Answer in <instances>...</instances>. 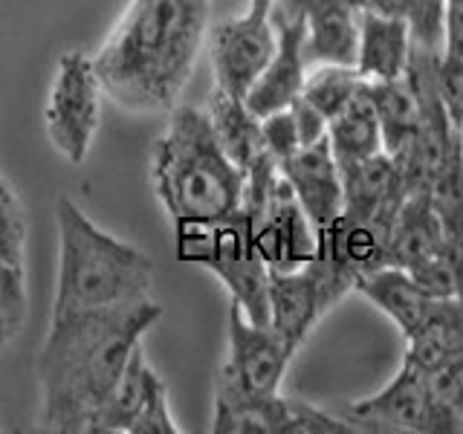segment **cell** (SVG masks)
<instances>
[{
    "label": "cell",
    "instance_id": "21",
    "mask_svg": "<svg viewBox=\"0 0 463 434\" xmlns=\"http://www.w3.org/2000/svg\"><path fill=\"white\" fill-rule=\"evenodd\" d=\"M203 110L209 116L221 148L229 154V159L238 168L250 171L258 159L267 154L264 134H260V119L246 108L243 99L221 90V87H214Z\"/></svg>",
    "mask_w": 463,
    "mask_h": 434
},
{
    "label": "cell",
    "instance_id": "16",
    "mask_svg": "<svg viewBox=\"0 0 463 434\" xmlns=\"http://www.w3.org/2000/svg\"><path fill=\"white\" fill-rule=\"evenodd\" d=\"M281 177L293 188L301 209L307 212L316 229H325L330 221L342 214L345 188H342V168L333 156L327 137L313 145H304L289 159L279 165Z\"/></svg>",
    "mask_w": 463,
    "mask_h": 434
},
{
    "label": "cell",
    "instance_id": "20",
    "mask_svg": "<svg viewBox=\"0 0 463 434\" xmlns=\"http://www.w3.org/2000/svg\"><path fill=\"white\" fill-rule=\"evenodd\" d=\"M163 385V376L151 368V362L145 359V351L139 344L134 356H130L128 368L122 371L119 382L110 388L105 402L96 409L87 434H130L137 420L142 417L145 405Z\"/></svg>",
    "mask_w": 463,
    "mask_h": 434
},
{
    "label": "cell",
    "instance_id": "27",
    "mask_svg": "<svg viewBox=\"0 0 463 434\" xmlns=\"http://www.w3.org/2000/svg\"><path fill=\"white\" fill-rule=\"evenodd\" d=\"M29 289H26V260L0 258V347L9 344L26 325Z\"/></svg>",
    "mask_w": 463,
    "mask_h": 434
},
{
    "label": "cell",
    "instance_id": "8",
    "mask_svg": "<svg viewBox=\"0 0 463 434\" xmlns=\"http://www.w3.org/2000/svg\"><path fill=\"white\" fill-rule=\"evenodd\" d=\"M385 267H400L438 298L458 296V275L449 260L443 223L429 194H409L388 235Z\"/></svg>",
    "mask_w": 463,
    "mask_h": 434
},
{
    "label": "cell",
    "instance_id": "19",
    "mask_svg": "<svg viewBox=\"0 0 463 434\" xmlns=\"http://www.w3.org/2000/svg\"><path fill=\"white\" fill-rule=\"evenodd\" d=\"M414 52L411 29L405 21L391 14L359 6V43H356V72L362 81H391L409 72Z\"/></svg>",
    "mask_w": 463,
    "mask_h": 434
},
{
    "label": "cell",
    "instance_id": "11",
    "mask_svg": "<svg viewBox=\"0 0 463 434\" xmlns=\"http://www.w3.org/2000/svg\"><path fill=\"white\" fill-rule=\"evenodd\" d=\"M275 26L269 6L250 4V12L209 29V55L214 70V87L246 99L250 87L269 64L275 52Z\"/></svg>",
    "mask_w": 463,
    "mask_h": 434
},
{
    "label": "cell",
    "instance_id": "25",
    "mask_svg": "<svg viewBox=\"0 0 463 434\" xmlns=\"http://www.w3.org/2000/svg\"><path fill=\"white\" fill-rule=\"evenodd\" d=\"M365 81L351 64H316L307 70V79L301 87V99L310 101V105L325 116L330 122L347 101H351Z\"/></svg>",
    "mask_w": 463,
    "mask_h": 434
},
{
    "label": "cell",
    "instance_id": "3",
    "mask_svg": "<svg viewBox=\"0 0 463 434\" xmlns=\"http://www.w3.org/2000/svg\"><path fill=\"white\" fill-rule=\"evenodd\" d=\"M151 188L174 221H223L241 212L246 171L217 142L206 110L177 105L151 148Z\"/></svg>",
    "mask_w": 463,
    "mask_h": 434
},
{
    "label": "cell",
    "instance_id": "28",
    "mask_svg": "<svg viewBox=\"0 0 463 434\" xmlns=\"http://www.w3.org/2000/svg\"><path fill=\"white\" fill-rule=\"evenodd\" d=\"M26 214L12 183L0 174V258L26 260Z\"/></svg>",
    "mask_w": 463,
    "mask_h": 434
},
{
    "label": "cell",
    "instance_id": "15",
    "mask_svg": "<svg viewBox=\"0 0 463 434\" xmlns=\"http://www.w3.org/2000/svg\"><path fill=\"white\" fill-rule=\"evenodd\" d=\"M296 12L304 24V58L316 64H351L359 43V4L356 0H272Z\"/></svg>",
    "mask_w": 463,
    "mask_h": 434
},
{
    "label": "cell",
    "instance_id": "23",
    "mask_svg": "<svg viewBox=\"0 0 463 434\" xmlns=\"http://www.w3.org/2000/svg\"><path fill=\"white\" fill-rule=\"evenodd\" d=\"M327 142L339 165L359 163L383 151L380 119L365 87L327 122Z\"/></svg>",
    "mask_w": 463,
    "mask_h": 434
},
{
    "label": "cell",
    "instance_id": "6",
    "mask_svg": "<svg viewBox=\"0 0 463 434\" xmlns=\"http://www.w3.org/2000/svg\"><path fill=\"white\" fill-rule=\"evenodd\" d=\"M296 356L279 330L255 325L229 304V347L214 382V405H238L281 394L284 373Z\"/></svg>",
    "mask_w": 463,
    "mask_h": 434
},
{
    "label": "cell",
    "instance_id": "13",
    "mask_svg": "<svg viewBox=\"0 0 463 434\" xmlns=\"http://www.w3.org/2000/svg\"><path fill=\"white\" fill-rule=\"evenodd\" d=\"M212 431L217 434H354L359 426L345 423L339 417L301 400H287L284 394L238 402L214 405Z\"/></svg>",
    "mask_w": 463,
    "mask_h": 434
},
{
    "label": "cell",
    "instance_id": "31",
    "mask_svg": "<svg viewBox=\"0 0 463 434\" xmlns=\"http://www.w3.org/2000/svg\"><path fill=\"white\" fill-rule=\"evenodd\" d=\"M289 110H293V116H296V127H298L301 148H304V145H313V142L327 137V119L310 105V101H304L298 96L293 105H289Z\"/></svg>",
    "mask_w": 463,
    "mask_h": 434
},
{
    "label": "cell",
    "instance_id": "5",
    "mask_svg": "<svg viewBox=\"0 0 463 434\" xmlns=\"http://www.w3.org/2000/svg\"><path fill=\"white\" fill-rule=\"evenodd\" d=\"M174 241L177 258L209 269L250 322L269 325V267L243 209L223 221H174Z\"/></svg>",
    "mask_w": 463,
    "mask_h": 434
},
{
    "label": "cell",
    "instance_id": "1",
    "mask_svg": "<svg viewBox=\"0 0 463 434\" xmlns=\"http://www.w3.org/2000/svg\"><path fill=\"white\" fill-rule=\"evenodd\" d=\"M159 318L163 307L151 298L50 316V333L38 354L43 429L61 434L90 431L96 409Z\"/></svg>",
    "mask_w": 463,
    "mask_h": 434
},
{
    "label": "cell",
    "instance_id": "22",
    "mask_svg": "<svg viewBox=\"0 0 463 434\" xmlns=\"http://www.w3.org/2000/svg\"><path fill=\"white\" fill-rule=\"evenodd\" d=\"M365 90L373 101L376 119L383 130V151L397 156L402 148H409L417 125H420V99L414 90L411 76L391 81H365Z\"/></svg>",
    "mask_w": 463,
    "mask_h": 434
},
{
    "label": "cell",
    "instance_id": "10",
    "mask_svg": "<svg viewBox=\"0 0 463 434\" xmlns=\"http://www.w3.org/2000/svg\"><path fill=\"white\" fill-rule=\"evenodd\" d=\"M252 223V241L269 272H293L310 264L318 250V229L301 209L287 180L275 177L269 194L243 209Z\"/></svg>",
    "mask_w": 463,
    "mask_h": 434
},
{
    "label": "cell",
    "instance_id": "12",
    "mask_svg": "<svg viewBox=\"0 0 463 434\" xmlns=\"http://www.w3.org/2000/svg\"><path fill=\"white\" fill-rule=\"evenodd\" d=\"M351 420L362 431L434 434V405L429 373L402 356L400 371L376 394L351 405Z\"/></svg>",
    "mask_w": 463,
    "mask_h": 434
},
{
    "label": "cell",
    "instance_id": "32",
    "mask_svg": "<svg viewBox=\"0 0 463 434\" xmlns=\"http://www.w3.org/2000/svg\"><path fill=\"white\" fill-rule=\"evenodd\" d=\"M455 307H458V318H460V325H463V289L455 296Z\"/></svg>",
    "mask_w": 463,
    "mask_h": 434
},
{
    "label": "cell",
    "instance_id": "18",
    "mask_svg": "<svg viewBox=\"0 0 463 434\" xmlns=\"http://www.w3.org/2000/svg\"><path fill=\"white\" fill-rule=\"evenodd\" d=\"M354 289L359 296H365L371 304H376V307L400 327L405 339L414 336L423 325H429L434 313L440 310V304L446 301L429 293L423 284L414 281L411 275L400 267H380V269L359 275Z\"/></svg>",
    "mask_w": 463,
    "mask_h": 434
},
{
    "label": "cell",
    "instance_id": "4",
    "mask_svg": "<svg viewBox=\"0 0 463 434\" xmlns=\"http://www.w3.org/2000/svg\"><path fill=\"white\" fill-rule=\"evenodd\" d=\"M55 223L58 278L52 316L122 307L151 298L156 267L142 250L96 226L70 197L55 200Z\"/></svg>",
    "mask_w": 463,
    "mask_h": 434
},
{
    "label": "cell",
    "instance_id": "7",
    "mask_svg": "<svg viewBox=\"0 0 463 434\" xmlns=\"http://www.w3.org/2000/svg\"><path fill=\"white\" fill-rule=\"evenodd\" d=\"M101 99L105 87L96 72L93 55L67 50L58 58L52 87L43 108V130L52 148L70 165H81L96 142L101 125Z\"/></svg>",
    "mask_w": 463,
    "mask_h": 434
},
{
    "label": "cell",
    "instance_id": "30",
    "mask_svg": "<svg viewBox=\"0 0 463 434\" xmlns=\"http://www.w3.org/2000/svg\"><path fill=\"white\" fill-rule=\"evenodd\" d=\"M463 64V0H446L443 14V55Z\"/></svg>",
    "mask_w": 463,
    "mask_h": 434
},
{
    "label": "cell",
    "instance_id": "26",
    "mask_svg": "<svg viewBox=\"0 0 463 434\" xmlns=\"http://www.w3.org/2000/svg\"><path fill=\"white\" fill-rule=\"evenodd\" d=\"M434 434H463V354L429 373Z\"/></svg>",
    "mask_w": 463,
    "mask_h": 434
},
{
    "label": "cell",
    "instance_id": "24",
    "mask_svg": "<svg viewBox=\"0 0 463 434\" xmlns=\"http://www.w3.org/2000/svg\"><path fill=\"white\" fill-rule=\"evenodd\" d=\"M362 9H373L409 24L414 47L443 55V14L446 0H356Z\"/></svg>",
    "mask_w": 463,
    "mask_h": 434
},
{
    "label": "cell",
    "instance_id": "14",
    "mask_svg": "<svg viewBox=\"0 0 463 434\" xmlns=\"http://www.w3.org/2000/svg\"><path fill=\"white\" fill-rule=\"evenodd\" d=\"M269 21L275 26V52L269 64L258 76V81L246 93V108L258 119L289 108L301 96L304 79H307V58H304V24L296 12H289L279 4L269 6Z\"/></svg>",
    "mask_w": 463,
    "mask_h": 434
},
{
    "label": "cell",
    "instance_id": "2",
    "mask_svg": "<svg viewBox=\"0 0 463 434\" xmlns=\"http://www.w3.org/2000/svg\"><path fill=\"white\" fill-rule=\"evenodd\" d=\"M206 41L209 0H130L93 55L105 96L130 113H171Z\"/></svg>",
    "mask_w": 463,
    "mask_h": 434
},
{
    "label": "cell",
    "instance_id": "9",
    "mask_svg": "<svg viewBox=\"0 0 463 434\" xmlns=\"http://www.w3.org/2000/svg\"><path fill=\"white\" fill-rule=\"evenodd\" d=\"M347 293H354L351 284L342 281L318 255L293 272H269V327L298 351L322 316Z\"/></svg>",
    "mask_w": 463,
    "mask_h": 434
},
{
    "label": "cell",
    "instance_id": "29",
    "mask_svg": "<svg viewBox=\"0 0 463 434\" xmlns=\"http://www.w3.org/2000/svg\"><path fill=\"white\" fill-rule=\"evenodd\" d=\"M260 134H264V148H267V154L279 165L301 148L298 127H296V116H293V110H289V108L264 116V119H260Z\"/></svg>",
    "mask_w": 463,
    "mask_h": 434
},
{
    "label": "cell",
    "instance_id": "17",
    "mask_svg": "<svg viewBox=\"0 0 463 434\" xmlns=\"http://www.w3.org/2000/svg\"><path fill=\"white\" fill-rule=\"evenodd\" d=\"M339 168L345 188L342 214L359 217V221H373L391 231V223H394L400 206L409 197V188L402 183L394 156L380 151L368 159L347 163Z\"/></svg>",
    "mask_w": 463,
    "mask_h": 434
}]
</instances>
